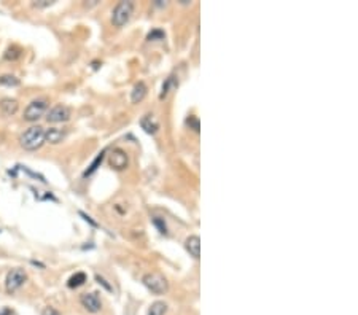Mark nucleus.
Listing matches in <instances>:
<instances>
[{
  "mask_svg": "<svg viewBox=\"0 0 358 315\" xmlns=\"http://www.w3.org/2000/svg\"><path fill=\"white\" fill-rule=\"evenodd\" d=\"M20 143L24 150L35 151L45 143V129L41 126H30L20 137Z\"/></svg>",
  "mask_w": 358,
  "mask_h": 315,
  "instance_id": "1",
  "label": "nucleus"
},
{
  "mask_svg": "<svg viewBox=\"0 0 358 315\" xmlns=\"http://www.w3.org/2000/svg\"><path fill=\"white\" fill-rule=\"evenodd\" d=\"M142 282H143V285L155 295H164L169 288L166 277L161 276L159 272H148V274L143 276Z\"/></svg>",
  "mask_w": 358,
  "mask_h": 315,
  "instance_id": "2",
  "label": "nucleus"
},
{
  "mask_svg": "<svg viewBox=\"0 0 358 315\" xmlns=\"http://www.w3.org/2000/svg\"><path fill=\"white\" fill-rule=\"evenodd\" d=\"M132 13H134V3L132 2H119L117 7L113 8L112 13V22L115 27H123L126 22H129Z\"/></svg>",
  "mask_w": 358,
  "mask_h": 315,
  "instance_id": "3",
  "label": "nucleus"
},
{
  "mask_svg": "<svg viewBox=\"0 0 358 315\" xmlns=\"http://www.w3.org/2000/svg\"><path fill=\"white\" fill-rule=\"evenodd\" d=\"M46 110H48V100L45 98L35 99V100L30 102V104L26 107V110H24V119L34 123V121H37L43 117V115L46 113Z\"/></svg>",
  "mask_w": 358,
  "mask_h": 315,
  "instance_id": "4",
  "label": "nucleus"
},
{
  "mask_svg": "<svg viewBox=\"0 0 358 315\" xmlns=\"http://www.w3.org/2000/svg\"><path fill=\"white\" fill-rule=\"evenodd\" d=\"M26 280H27L26 271L21 269V268L11 269L7 274V278H5V288H7L8 293H15L16 290H20L24 285V282Z\"/></svg>",
  "mask_w": 358,
  "mask_h": 315,
  "instance_id": "5",
  "label": "nucleus"
},
{
  "mask_svg": "<svg viewBox=\"0 0 358 315\" xmlns=\"http://www.w3.org/2000/svg\"><path fill=\"white\" fill-rule=\"evenodd\" d=\"M48 123H65L70 119V108L65 105H56L53 107L46 115Z\"/></svg>",
  "mask_w": 358,
  "mask_h": 315,
  "instance_id": "6",
  "label": "nucleus"
},
{
  "mask_svg": "<svg viewBox=\"0 0 358 315\" xmlns=\"http://www.w3.org/2000/svg\"><path fill=\"white\" fill-rule=\"evenodd\" d=\"M108 162H110V166L113 169H117V171H123V169H126L127 164H129V158H127L126 151H123L121 148H115L112 151V155L108 156Z\"/></svg>",
  "mask_w": 358,
  "mask_h": 315,
  "instance_id": "7",
  "label": "nucleus"
},
{
  "mask_svg": "<svg viewBox=\"0 0 358 315\" xmlns=\"http://www.w3.org/2000/svg\"><path fill=\"white\" fill-rule=\"evenodd\" d=\"M80 302H81V306L91 314L99 312L100 307H102L100 298H99V295H97V293H83L81 298H80Z\"/></svg>",
  "mask_w": 358,
  "mask_h": 315,
  "instance_id": "8",
  "label": "nucleus"
},
{
  "mask_svg": "<svg viewBox=\"0 0 358 315\" xmlns=\"http://www.w3.org/2000/svg\"><path fill=\"white\" fill-rule=\"evenodd\" d=\"M140 128L147 132V134H156L158 129H159V123H158V119L155 118V115H145V117H142L140 119Z\"/></svg>",
  "mask_w": 358,
  "mask_h": 315,
  "instance_id": "9",
  "label": "nucleus"
},
{
  "mask_svg": "<svg viewBox=\"0 0 358 315\" xmlns=\"http://www.w3.org/2000/svg\"><path fill=\"white\" fill-rule=\"evenodd\" d=\"M185 248L193 258L198 259L201 256V239H199V236H190L185 240Z\"/></svg>",
  "mask_w": 358,
  "mask_h": 315,
  "instance_id": "10",
  "label": "nucleus"
},
{
  "mask_svg": "<svg viewBox=\"0 0 358 315\" xmlns=\"http://www.w3.org/2000/svg\"><path fill=\"white\" fill-rule=\"evenodd\" d=\"M65 138V129L60 128H50L45 131V142L51 145H58Z\"/></svg>",
  "mask_w": 358,
  "mask_h": 315,
  "instance_id": "11",
  "label": "nucleus"
},
{
  "mask_svg": "<svg viewBox=\"0 0 358 315\" xmlns=\"http://www.w3.org/2000/svg\"><path fill=\"white\" fill-rule=\"evenodd\" d=\"M147 84L143 81H139L134 88L131 91V102L132 104H139L140 100H143V98L147 96Z\"/></svg>",
  "mask_w": 358,
  "mask_h": 315,
  "instance_id": "12",
  "label": "nucleus"
},
{
  "mask_svg": "<svg viewBox=\"0 0 358 315\" xmlns=\"http://www.w3.org/2000/svg\"><path fill=\"white\" fill-rule=\"evenodd\" d=\"M18 108H20V105H18V102L15 99H3L2 102H0V110H2V113L5 115V117H11V115H15L18 112Z\"/></svg>",
  "mask_w": 358,
  "mask_h": 315,
  "instance_id": "13",
  "label": "nucleus"
},
{
  "mask_svg": "<svg viewBox=\"0 0 358 315\" xmlns=\"http://www.w3.org/2000/svg\"><path fill=\"white\" fill-rule=\"evenodd\" d=\"M177 84H179V81L175 80V77H169L167 80H166V83L162 84V89H161V94H159V99H164L166 96L171 93L172 89H175L177 88Z\"/></svg>",
  "mask_w": 358,
  "mask_h": 315,
  "instance_id": "14",
  "label": "nucleus"
},
{
  "mask_svg": "<svg viewBox=\"0 0 358 315\" xmlns=\"http://www.w3.org/2000/svg\"><path fill=\"white\" fill-rule=\"evenodd\" d=\"M84 282H86V274H84V272H77V274H74L69 278L67 285L70 288H78V287H81Z\"/></svg>",
  "mask_w": 358,
  "mask_h": 315,
  "instance_id": "15",
  "label": "nucleus"
},
{
  "mask_svg": "<svg viewBox=\"0 0 358 315\" xmlns=\"http://www.w3.org/2000/svg\"><path fill=\"white\" fill-rule=\"evenodd\" d=\"M167 312V304L162 301H156L150 306L148 315H164Z\"/></svg>",
  "mask_w": 358,
  "mask_h": 315,
  "instance_id": "16",
  "label": "nucleus"
},
{
  "mask_svg": "<svg viewBox=\"0 0 358 315\" xmlns=\"http://www.w3.org/2000/svg\"><path fill=\"white\" fill-rule=\"evenodd\" d=\"M104 156H105V151H102V153L97 155V158H96V159L93 161V164H91L88 171L83 174L84 177H88V175H91L93 172H96V171H97V167H99V166L102 164V161H104Z\"/></svg>",
  "mask_w": 358,
  "mask_h": 315,
  "instance_id": "17",
  "label": "nucleus"
},
{
  "mask_svg": "<svg viewBox=\"0 0 358 315\" xmlns=\"http://www.w3.org/2000/svg\"><path fill=\"white\" fill-rule=\"evenodd\" d=\"M0 84H2V86L13 88V86H20V80H18L15 75H2L0 77Z\"/></svg>",
  "mask_w": 358,
  "mask_h": 315,
  "instance_id": "18",
  "label": "nucleus"
},
{
  "mask_svg": "<svg viewBox=\"0 0 358 315\" xmlns=\"http://www.w3.org/2000/svg\"><path fill=\"white\" fill-rule=\"evenodd\" d=\"M21 56V50L20 48H16V46H11V48H8L7 50V53H5V59H11V60H15V59H18Z\"/></svg>",
  "mask_w": 358,
  "mask_h": 315,
  "instance_id": "19",
  "label": "nucleus"
},
{
  "mask_svg": "<svg viewBox=\"0 0 358 315\" xmlns=\"http://www.w3.org/2000/svg\"><path fill=\"white\" fill-rule=\"evenodd\" d=\"M153 223H155V226H158V229H159L161 234H167V226H166L164 220H161V218L155 217L153 218Z\"/></svg>",
  "mask_w": 358,
  "mask_h": 315,
  "instance_id": "20",
  "label": "nucleus"
},
{
  "mask_svg": "<svg viewBox=\"0 0 358 315\" xmlns=\"http://www.w3.org/2000/svg\"><path fill=\"white\" fill-rule=\"evenodd\" d=\"M164 39V32L162 30H153V32L148 34V41H153V40H162Z\"/></svg>",
  "mask_w": 358,
  "mask_h": 315,
  "instance_id": "21",
  "label": "nucleus"
},
{
  "mask_svg": "<svg viewBox=\"0 0 358 315\" xmlns=\"http://www.w3.org/2000/svg\"><path fill=\"white\" fill-rule=\"evenodd\" d=\"M54 2L53 0H37V2L32 3V7L35 8H46V7H51Z\"/></svg>",
  "mask_w": 358,
  "mask_h": 315,
  "instance_id": "22",
  "label": "nucleus"
},
{
  "mask_svg": "<svg viewBox=\"0 0 358 315\" xmlns=\"http://www.w3.org/2000/svg\"><path fill=\"white\" fill-rule=\"evenodd\" d=\"M186 123L190 124L191 128H193L194 131H196V132H199V119H198L196 117H194V115H191V117L186 119Z\"/></svg>",
  "mask_w": 358,
  "mask_h": 315,
  "instance_id": "23",
  "label": "nucleus"
},
{
  "mask_svg": "<svg viewBox=\"0 0 358 315\" xmlns=\"http://www.w3.org/2000/svg\"><path fill=\"white\" fill-rule=\"evenodd\" d=\"M96 280L99 282L102 287H105V290H108V292H112V285H108V283H107V280H105V278L102 277V276H99V274H97V276H96Z\"/></svg>",
  "mask_w": 358,
  "mask_h": 315,
  "instance_id": "24",
  "label": "nucleus"
},
{
  "mask_svg": "<svg viewBox=\"0 0 358 315\" xmlns=\"http://www.w3.org/2000/svg\"><path fill=\"white\" fill-rule=\"evenodd\" d=\"M41 315H60V314L56 311V309H53V307H46L45 311H43V314H41Z\"/></svg>",
  "mask_w": 358,
  "mask_h": 315,
  "instance_id": "25",
  "label": "nucleus"
},
{
  "mask_svg": "<svg viewBox=\"0 0 358 315\" xmlns=\"http://www.w3.org/2000/svg\"><path fill=\"white\" fill-rule=\"evenodd\" d=\"M11 314H13V312H11L8 307H3V309H0V315H11Z\"/></svg>",
  "mask_w": 358,
  "mask_h": 315,
  "instance_id": "26",
  "label": "nucleus"
}]
</instances>
